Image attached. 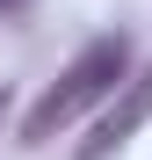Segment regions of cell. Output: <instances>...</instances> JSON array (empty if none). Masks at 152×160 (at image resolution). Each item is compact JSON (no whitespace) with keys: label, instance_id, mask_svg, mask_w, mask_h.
<instances>
[{"label":"cell","instance_id":"1","mask_svg":"<svg viewBox=\"0 0 152 160\" xmlns=\"http://www.w3.org/2000/svg\"><path fill=\"white\" fill-rule=\"evenodd\" d=\"M123 80H131V44H123V37H94L80 58H72V66H65V73L36 95V109L22 117V138L44 146L51 131H65L72 117H87L94 102H116Z\"/></svg>","mask_w":152,"mask_h":160},{"label":"cell","instance_id":"2","mask_svg":"<svg viewBox=\"0 0 152 160\" xmlns=\"http://www.w3.org/2000/svg\"><path fill=\"white\" fill-rule=\"evenodd\" d=\"M138 124H152V66H145V73H131V80L116 88L109 117L94 124V138L80 146V160H109L116 146H131V138H138Z\"/></svg>","mask_w":152,"mask_h":160},{"label":"cell","instance_id":"3","mask_svg":"<svg viewBox=\"0 0 152 160\" xmlns=\"http://www.w3.org/2000/svg\"><path fill=\"white\" fill-rule=\"evenodd\" d=\"M22 8H29V0H0V15H22Z\"/></svg>","mask_w":152,"mask_h":160},{"label":"cell","instance_id":"4","mask_svg":"<svg viewBox=\"0 0 152 160\" xmlns=\"http://www.w3.org/2000/svg\"><path fill=\"white\" fill-rule=\"evenodd\" d=\"M0 109H7V102H0Z\"/></svg>","mask_w":152,"mask_h":160}]
</instances>
